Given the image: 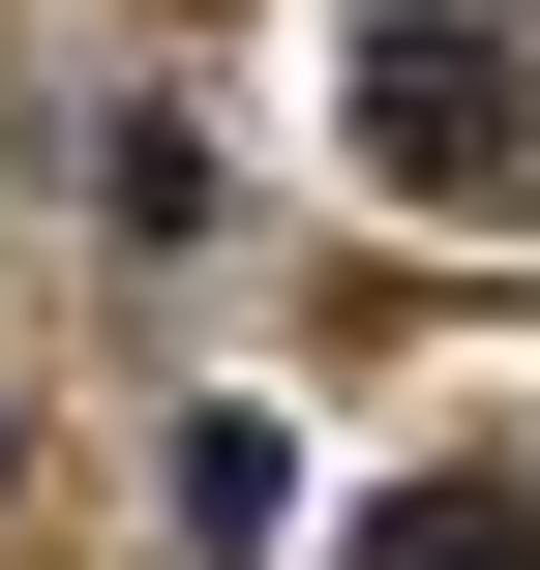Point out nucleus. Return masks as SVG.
<instances>
[{
	"mask_svg": "<svg viewBox=\"0 0 540 570\" xmlns=\"http://www.w3.org/2000/svg\"><path fill=\"white\" fill-rule=\"evenodd\" d=\"M361 180L391 210H540V30L511 0H361Z\"/></svg>",
	"mask_w": 540,
	"mask_h": 570,
	"instance_id": "obj_1",
	"label": "nucleus"
},
{
	"mask_svg": "<svg viewBox=\"0 0 540 570\" xmlns=\"http://www.w3.org/2000/svg\"><path fill=\"white\" fill-rule=\"evenodd\" d=\"M361 570H540V481L511 451H421V481L361 511Z\"/></svg>",
	"mask_w": 540,
	"mask_h": 570,
	"instance_id": "obj_2",
	"label": "nucleus"
}]
</instances>
